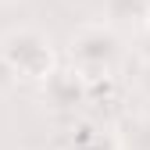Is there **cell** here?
<instances>
[{
    "label": "cell",
    "instance_id": "obj_1",
    "mask_svg": "<svg viewBox=\"0 0 150 150\" xmlns=\"http://www.w3.org/2000/svg\"><path fill=\"white\" fill-rule=\"evenodd\" d=\"M68 57H71V68L79 71L86 82L107 79V75H115V68L125 57L122 36L111 29L107 22H86V25H79V29L71 32Z\"/></svg>",
    "mask_w": 150,
    "mask_h": 150
},
{
    "label": "cell",
    "instance_id": "obj_2",
    "mask_svg": "<svg viewBox=\"0 0 150 150\" xmlns=\"http://www.w3.org/2000/svg\"><path fill=\"white\" fill-rule=\"evenodd\" d=\"M0 64L14 79H32V82H43L57 68L50 40L32 25H18V29L0 36Z\"/></svg>",
    "mask_w": 150,
    "mask_h": 150
},
{
    "label": "cell",
    "instance_id": "obj_3",
    "mask_svg": "<svg viewBox=\"0 0 150 150\" xmlns=\"http://www.w3.org/2000/svg\"><path fill=\"white\" fill-rule=\"evenodd\" d=\"M86 79L75 68H54L47 79H43V100L54 107H71L86 97Z\"/></svg>",
    "mask_w": 150,
    "mask_h": 150
},
{
    "label": "cell",
    "instance_id": "obj_4",
    "mask_svg": "<svg viewBox=\"0 0 150 150\" xmlns=\"http://www.w3.org/2000/svg\"><path fill=\"white\" fill-rule=\"evenodd\" d=\"M104 14H107V25H132L139 29L143 18L150 14V0H104Z\"/></svg>",
    "mask_w": 150,
    "mask_h": 150
},
{
    "label": "cell",
    "instance_id": "obj_5",
    "mask_svg": "<svg viewBox=\"0 0 150 150\" xmlns=\"http://www.w3.org/2000/svg\"><path fill=\"white\" fill-rule=\"evenodd\" d=\"M122 150H150V115H132L122 122V132H118Z\"/></svg>",
    "mask_w": 150,
    "mask_h": 150
},
{
    "label": "cell",
    "instance_id": "obj_6",
    "mask_svg": "<svg viewBox=\"0 0 150 150\" xmlns=\"http://www.w3.org/2000/svg\"><path fill=\"white\" fill-rule=\"evenodd\" d=\"M136 79H139V89H143V97L150 100V57L143 61V68H139V75H136Z\"/></svg>",
    "mask_w": 150,
    "mask_h": 150
},
{
    "label": "cell",
    "instance_id": "obj_7",
    "mask_svg": "<svg viewBox=\"0 0 150 150\" xmlns=\"http://www.w3.org/2000/svg\"><path fill=\"white\" fill-rule=\"evenodd\" d=\"M139 43L146 47V57H150V14L143 18V25H139Z\"/></svg>",
    "mask_w": 150,
    "mask_h": 150
},
{
    "label": "cell",
    "instance_id": "obj_8",
    "mask_svg": "<svg viewBox=\"0 0 150 150\" xmlns=\"http://www.w3.org/2000/svg\"><path fill=\"white\" fill-rule=\"evenodd\" d=\"M0 4H4V0H0Z\"/></svg>",
    "mask_w": 150,
    "mask_h": 150
}]
</instances>
